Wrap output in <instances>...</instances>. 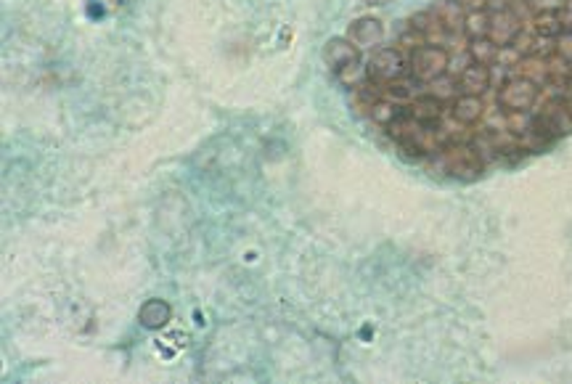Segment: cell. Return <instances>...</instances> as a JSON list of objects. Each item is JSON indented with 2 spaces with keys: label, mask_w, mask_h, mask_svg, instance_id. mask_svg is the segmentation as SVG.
I'll use <instances>...</instances> for the list:
<instances>
[{
  "label": "cell",
  "mask_w": 572,
  "mask_h": 384,
  "mask_svg": "<svg viewBox=\"0 0 572 384\" xmlns=\"http://www.w3.org/2000/svg\"><path fill=\"white\" fill-rule=\"evenodd\" d=\"M366 83L371 85H389L395 80H403L408 75V61L395 46L377 49L366 61Z\"/></svg>",
  "instance_id": "obj_2"
},
{
  "label": "cell",
  "mask_w": 572,
  "mask_h": 384,
  "mask_svg": "<svg viewBox=\"0 0 572 384\" xmlns=\"http://www.w3.org/2000/svg\"><path fill=\"white\" fill-rule=\"evenodd\" d=\"M381 35H384V27L377 19H358V22L350 24V32H347V38L355 46H377Z\"/></svg>",
  "instance_id": "obj_5"
},
{
  "label": "cell",
  "mask_w": 572,
  "mask_h": 384,
  "mask_svg": "<svg viewBox=\"0 0 572 384\" xmlns=\"http://www.w3.org/2000/svg\"><path fill=\"white\" fill-rule=\"evenodd\" d=\"M429 11L440 22V27L445 30V35H461L464 19H467V8L459 0H434L429 5Z\"/></svg>",
  "instance_id": "obj_3"
},
{
  "label": "cell",
  "mask_w": 572,
  "mask_h": 384,
  "mask_svg": "<svg viewBox=\"0 0 572 384\" xmlns=\"http://www.w3.org/2000/svg\"><path fill=\"white\" fill-rule=\"evenodd\" d=\"M467 11H479V8H487L490 0H459Z\"/></svg>",
  "instance_id": "obj_7"
},
{
  "label": "cell",
  "mask_w": 572,
  "mask_h": 384,
  "mask_svg": "<svg viewBox=\"0 0 572 384\" xmlns=\"http://www.w3.org/2000/svg\"><path fill=\"white\" fill-rule=\"evenodd\" d=\"M141 324L146 329H162L167 326V321L173 318V310L165 299H148L139 313Z\"/></svg>",
  "instance_id": "obj_6"
},
{
  "label": "cell",
  "mask_w": 572,
  "mask_h": 384,
  "mask_svg": "<svg viewBox=\"0 0 572 384\" xmlns=\"http://www.w3.org/2000/svg\"><path fill=\"white\" fill-rule=\"evenodd\" d=\"M366 3H371V5H377V3H384V0H366Z\"/></svg>",
  "instance_id": "obj_8"
},
{
  "label": "cell",
  "mask_w": 572,
  "mask_h": 384,
  "mask_svg": "<svg viewBox=\"0 0 572 384\" xmlns=\"http://www.w3.org/2000/svg\"><path fill=\"white\" fill-rule=\"evenodd\" d=\"M445 175L459 181H477L487 170V159L477 151L475 146H448L434 156Z\"/></svg>",
  "instance_id": "obj_1"
},
{
  "label": "cell",
  "mask_w": 572,
  "mask_h": 384,
  "mask_svg": "<svg viewBox=\"0 0 572 384\" xmlns=\"http://www.w3.org/2000/svg\"><path fill=\"white\" fill-rule=\"evenodd\" d=\"M324 58H326V64L332 69L342 72V69H347L353 64H361V50L350 38H342V40L334 38V40H329L326 50H324Z\"/></svg>",
  "instance_id": "obj_4"
}]
</instances>
